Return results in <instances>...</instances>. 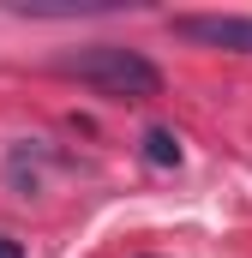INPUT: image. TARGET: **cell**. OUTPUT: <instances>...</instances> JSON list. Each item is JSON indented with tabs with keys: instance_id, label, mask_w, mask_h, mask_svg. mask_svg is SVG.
I'll list each match as a JSON object with an SVG mask.
<instances>
[{
	"instance_id": "1",
	"label": "cell",
	"mask_w": 252,
	"mask_h": 258,
	"mask_svg": "<svg viewBox=\"0 0 252 258\" xmlns=\"http://www.w3.org/2000/svg\"><path fill=\"white\" fill-rule=\"evenodd\" d=\"M54 72L90 84L96 96H114V102H144V96L162 90V66L144 60L138 48H120V42H90V48H78V54H60Z\"/></svg>"
},
{
	"instance_id": "3",
	"label": "cell",
	"mask_w": 252,
	"mask_h": 258,
	"mask_svg": "<svg viewBox=\"0 0 252 258\" xmlns=\"http://www.w3.org/2000/svg\"><path fill=\"white\" fill-rule=\"evenodd\" d=\"M144 162L150 168H180V138L168 126H150L144 132Z\"/></svg>"
},
{
	"instance_id": "4",
	"label": "cell",
	"mask_w": 252,
	"mask_h": 258,
	"mask_svg": "<svg viewBox=\"0 0 252 258\" xmlns=\"http://www.w3.org/2000/svg\"><path fill=\"white\" fill-rule=\"evenodd\" d=\"M0 258H24V246H18L12 234H0Z\"/></svg>"
},
{
	"instance_id": "2",
	"label": "cell",
	"mask_w": 252,
	"mask_h": 258,
	"mask_svg": "<svg viewBox=\"0 0 252 258\" xmlns=\"http://www.w3.org/2000/svg\"><path fill=\"white\" fill-rule=\"evenodd\" d=\"M174 36H186L198 48H228V54H252V18L234 12H180Z\"/></svg>"
}]
</instances>
